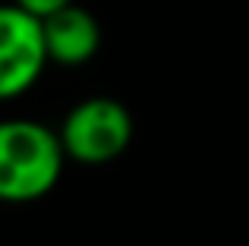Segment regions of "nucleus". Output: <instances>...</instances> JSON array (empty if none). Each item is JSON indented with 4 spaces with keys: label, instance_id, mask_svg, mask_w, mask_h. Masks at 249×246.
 Returning a JSON list of instances; mask_svg holds the SVG:
<instances>
[{
    "label": "nucleus",
    "instance_id": "f257e3e1",
    "mask_svg": "<svg viewBox=\"0 0 249 246\" xmlns=\"http://www.w3.org/2000/svg\"><path fill=\"white\" fill-rule=\"evenodd\" d=\"M60 133L35 120H0V202L48 196L63 174Z\"/></svg>",
    "mask_w": 249,
    "mask_h": 246
},
{
    "label": "nucleus",
    "instance_id": "f03ea898",
    "mask_svg": "<svg viewBox=\"0 0 249 246\" xmlns=\"http://www.w3.org/2000/svg\"><path fill=\"white\" fill-rule=\"evenodd\" d=\"M60 142L67 158L79 164H107L133 142V117L117 98H85L67 114Z\"/></svg>",
    "mask_w": 249,
    "mask_h": 246
},
{
    "label": "nucleus",
    "instance_id": "7ed1b4c3",
    "mask_svg": "<svg viewBox=\"0 0 249 246\" xmlns=\"http://www.w3.org/2000/svg\"><path fill=\"white\" fill-rule=\"evenodd\" d=\"M48 67L41 19L16 3H0V101L25 95Z\"/></svg>",
    "mask_w": 249,
    "mask_h": 246
},
{
    "label": "nucleus",
    "instance_id": "20e7f679",
    "mask_svg": "<svg viewBox=\"0 0 249 246\" xmlns=\"http://www.w3.org/2000/svg\"><path fill=\"white\" fill-rule=\"evenodd\" d=\"M41 32H44L48 60L60 63V67H82L101 48V25L76 0L54 10L51 16H44Z\"/></svg>",
    "mask_w": 249,
    "mask_h": 246
},
{
    "label": "nucleus",
    "instance_id": "39448f33",
    "mask_svg": "<svg viewBox=\"0 0 249 246\" xmlns=\"http://www.w3.org/2000/svg\"><path fill=\"white\" fill-rule=\"evenodd\" d=\"M13 3L22 6V10H29L32 16L44 19V16H51L54 10H60V6H67V3H73V0H13Z\"/></svg>",
    "mask_w": 249,
    "mask_h": 246
}]
</instances>
